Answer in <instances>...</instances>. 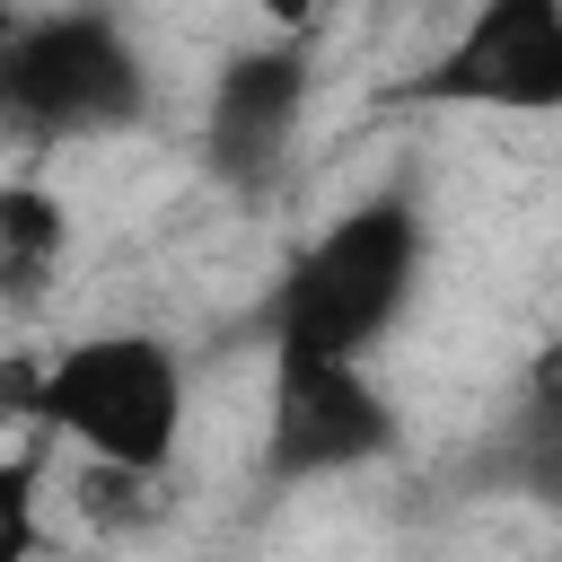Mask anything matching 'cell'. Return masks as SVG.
Returning a JSON list of instances; mask_svg holds the SVG:
<instances>
[{
    "label": "cell",
    "instance_id": "cell-10",
    "mask_svg": "<svg viewBox=\"0 0 562 562\" xmlns=\"http://www.w3.org/2000/svg\"><path fill=\"white\" fill-rule=\"evenodd\" d=\"M255 9H263V18H272V26H281V35H299V26H307V18H316V0H255Z\"/></svg>",
    "mask_w": 562,
    "mask_h": 562
},
{
    "label": "cell",
    "instance_id": "cell-6",
    "mask_svg": "<svg viewBox=\"0 0 562 562\" xmlns=\"http://www.w3.org/2000/svg\"><path fill=\"white\" fill-rule=\"evenodd\" d=\"M299 132H307V44L299 35H272V44L228 53V70L202 97V167L228 193L255 202V193L281 184Z\"/></svg>",
    "mask_w": 562,
    "mask_h": 562
},
{
    "label": "cell",
    "instance_id": "cell-3",
    "mask_svg": "<svg viewBox=\"0 0 562 562\" xmlns=\"http://www.w3.org/2000/svg\"><path fill=\"white\" fill-rule=\"evenodd\" d=\"M149 105V70L140 44L105 18V9H35L18 26H0V132L26 140H97L140 123Z\"/></svg>",
    "mask_w": 562,
    "mask_h": 562
},
{
    "label": "cell",
    "instance_id": "cell-2",
    "mask_svg": "<svg viewBox=\"0 0 562 562\" xmlns=\"http://www.w3.org/2000/svg\"><path fill=\"white\" fill-rule=\"evenodd\" d=\"M26 422L70 439L97 474L149 483V474L176 465V439H184V360L140 325L79 334L35 369Z\"/></svg>",
    "mask_w": 562,
    "mask_h": 562
},
{
    "label": "cell",
    "instance_id": "cell-7",
    "mask_svg": "<svg viewBox=\"0 0 562 562\" xmlns=\"http://www.w3.org/2000/svg\"><path fill=\"white\" fill-rule=\"evenodd\" d=\"M483 474L536 509H562V360H544L509 404V422L483 439Z\"/></svg>",
    "mask_w": 562,
    "mask_h": 562
},
{
    "label": "cell",
    "instance_id": "cell-5",
    "mask_svg": "<svg viewBox=\"0 0 562 562\" xmlns=\"http://www.w3.org/2000/svg\"><path fill=\"white\" fill-rule=\"evenodd\" d=\"M413 97L474 114H562V0H474Z\"/></svg>",
    "mask_w": 562,
    "mask_h": 562
},
{
    "label": "cell",
    "instance_id": "cell-4",
    "mask_svg": "<svg viewBox=\"0 0 562 562\" xmlns=\"http://www.w3.org/2000/svg\"><path fill=\"white\" fill-rule=\"evenodd\" d=\"M404 439L386 386L369 360H299L272 351V395H263V474L272 483H325L360 474Z\"/></svg>",
    "mask_w": 562,
    "mask_h": 562
},
{
    "label": "cell",
    "instance_id": "cell-9",
    "mask_svg": "<svg viewBox=\"0 0 562 562\" xmlns=\"http://www.w3.org/2000/svg\"><path fill=\"white\" fill-rule=\"evenodd\" d=\"M35 544H44L35 465H26V457H0V562H35Z\"/></svg>",
    "mask_w": 562,
    "mask_h": 562
},
{
    "label": "cell",
    "instance_id": "cell-1",
    "mask_svg": "<svg viewBox=\"0 0 562 562\" xmlns=\"http://www.w3.org/2000/svg\"><path fill=\"white\" fill-rule=\"evenodd\" d=\"M422 263H430V228L404 193H369L351 202L342 220H325L281 290H272V351H299V360H369L413 290H422Z\"/></svg>",
    "mask_w": 562,
    "mask_h": 562
},
{
    "label": "cell",
    "instance_id": "cell-8",
    "mask_svg": "<svg viewBox=\"0 0 562 562\" xmlns=\"http://www.w3.org/2000/svg\"><path fill=\"white\" fill-rule=\"evenodd\" d=\"M61 255H70V211L44 184H0V299L9 307L44 299Z\"/></svg>",
    "mask_w": 562,
    "mask_h": 562
}]
</instances>
